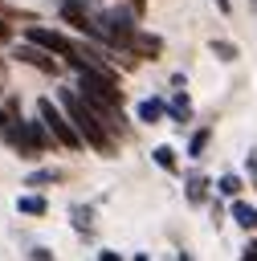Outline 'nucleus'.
<instances>
[{
    "mask_svg": "<svg viewBox=\"0 0 257 261\" xmlns=\"http://www.w3.org/2000/svg\"><path fill=\"white\" fill-rule=\"evenodd\" d=\"M57 102H61V106H65V114L73 118V126H78V135L86 139V147H94L98 155H114V139H110L114 130L98 118V110H94L78 90H61V94H57Z\"/></svg>",
    "mask_w": 257,
    "mask_h": 261,
    "instance_id": "f257e3e1",
    "label": "nucleus"
},
{
    "mask_svg": "<svg viewBox=\"0 0 257 261\" xmlns=\"http://www.w3.org/2000/svg\"><path fill=\"white\" fill-rule=\"evenodd\" d=\"M37 114L45 118L49 135H53V139H57L61 147H69V151L86 147V139L78 135V126H73V118L65 114V106H61V102H53V98H41V102H37Z\"/></svg>",
    "mask_w": 257,
    "mask_h": 261,
    "instance_id": "f03ea898",
    "label": "nucleus"
},
{
    "mask_svg": "<svg viewBox=\"0 0 257 261\" xmlns=\"http://www.w3.org/2000/svg\"><path fill=\"white\" fill-rule=\"evenodd\" d=\"M94 12H98V0H61V20L86 37H94Z\"/></svg>",
    "mask_w": 257,
    "mask_h": 261,
    "instance_id": "7ed1b4c3",
    "label": "nucleus"
},
{
    "mask_svg": "<svg viewBox=\"0 0 257 261\" xmlns=\"http://www.w3.org/2000/svg\"><path fill=\"white\" fill-rule=\"evenodd\" d=\"M24 41H37V45H45V49H49V53H57V57H65V53H73V49H78L65 33H57V29H37V24H33V29H24Z\"/></svg>",
    "mask_w": 257,
    "mask_h": 261,
    "instance_id": "20e7f679",
    "label": "nucleus"
},
{
    "mask_svg": "<svg viewBox=\"0 0 257 261\" xmlns=\"http://www.w3.org/2000/svg\"><path fill=\"white\" fill-rule=\"evenodd\" d=\"M16 57H20L24 65H33V69H41V73H61V65L53 61V53H49L45 45H37V41H24V45L16 49Z\"/></svg>",
    "mask_w": 257,
    "mask_h": 261,
    "instance_id": "39448f33",
    "label": "nucleus"
},
{
    "mask_svg": "<svg viewBox=\"0 0 257 261\" xmlns=\"http://www.w3.org/2000/svg\"><path fill=\"white\" fill-rule=\"evenodd\" d=\"M126 53H135V57H151V61H155V57L163 53V41H159L155 33L135 29V37H131V49H126Z\"/></svg>",
    "mask_w": 257,
    "mask_h": 261,
    "instance_id": "423d86ee",
    "label": "nucleus"
},
{
    "mask_svg": "<svg viewBox=\"0 0 257 261\" xmlns=\"http://www.w3.org/2000/svg\"><path fill=\"white\" fill-rule=\"evenodd\" d=\"M24 139H29V147L41 155L45 147H49V126H45V118L37 114V122H24Z\"/></svg>",
    "mask_w": 257,
    "mask_h": 261,
    "instance_id": "0eeeda50",
    "label": "nucleus"
},
{
    "mask_svg": "<svg viewBox=\"0 0 257 261\" xmlns=\"http://www.w3.org/2000/svg\"><path fill=\"white\" fill-rule=\"evenodd\" d=\"M167 114H171L179 126L192 118V102H188V94H184V90H175V94H171V102H167Z\"/></svg>",
    "mask_w": 257,
    "mask_h": 261,
    "instance_id": "6e6552de",
    "label": "nucleus"
},
{
    "mask_svg": "<svg viewBox=\"0 0 257 261\" xmlns=\"http://www.w3.org/2000/svg\"><path fill=\"white\" fill-rule=\"evenodd\" d=\"M184 188H188V204H204V200H208V179H204L200 171H192V175L184 179Z\"/></svg>",
    "mask_w": 257,
    "mask_h": 261,
    "instance_id": "1a4fd4ad",
    "label": "nucleus"
},
{
    "mask_svg": "<svg viewBox=\"0 0 257 261\" xmlns=\"http://www.w3.org/2000/svg\"><path fill=\"white\" fill-rule=\"evenodd\" d=\"M233 220H237L241 228H249V232H253V228H257V208H253V204H245V200H233Z\"/></svg>",
    "mask_w": 257,
    "mask_h": 261,
    "instance_id": "9d476101",
    "label": "nucleus"
},
{
    "mask_svg": "<svg viewBox=\"0 0 257 261\" xmlns=\"http://www.w3.org/2000/svg\"><path fill=\"white\" fill-rule=\"evenodd\" d=\"M16 212H24V216H45L49 204H45V196H16Z\"/></svg>",
    "mask_w": 257,
    "mask_h": 261,
    "instance_id": "9b49d317",
    "label": "nucleus"
},
{
    "mask_svg": "<svg viewBox=\"0 0 257 261\" xmlns=\"http://www.w3.org/2000/svg\"><path fill=\"white\" fill-rule=\"evenodd\" d=\"M159 118H163V102H159V98L139 102V122H159Z\"/></svg>",
    "mask_w": 257,
    "mask_h": 261,
    "instance_id": "f8f14e48",
    "label": "nucleus"
},
{
    "mask_svg": "<svg viewBox=\"0 0 257 261\" xmlns=\"http://www.w3.org/2000/svg\"><path fill=\"white\" fill-rule=\"evenodd\" d=\"M216 192H220V196H228V200H237V192H241V175L224 171V175L216 179Z\"/></svg>",
    "mask_w": 257,
    "mask_h": 261,
    "instance_id": "ddd939ff",
    "label": "nucleus"
},
{
    "mask_svg": "<svg viewBox=\"0 0 257 261\" xmlns=\"http://www.w3.org/2000/svg\"><path fill=\"white\" fill-rule=\"evenodd\" d=\"M208 139H212V130H208V126H200V130L192 135V143H188V155H192V159H200V155H204V147H208Z\"/></svg>",
    "mask_w": 257,
    "mask_h": 261,
    "instance_id": "4468645a",
    "label": "nucleus"
},
{
    "mask_svg": "<svg viewBox=\"0 0 257 261\" xmlns=\"http://www.w3.org/2000/svg\"><path fill=\"white\" fill-rule=\"evenodd\" d=\"M69 216H73V228H82V232H90V220H94V208H82V204H73V208H69Z\"/></svg>",
    "mask_w": 257,
    "mask_h": 261,
    "instance_id": "2eb2a0df",
    "label": "nucleus"
},
{
    "mask_svg": "<svg viewBox=\"0 0 257 261\" xmlns=\"http://www.w3.org/2000/svg\"><path fill=\"white\" fill-rule=\"evenodd\" d=\"M208 49H212V53H216V57H220V61H237V57H241V53H237V45H233V41H212V45H208Z\"/></svg>",
    "mask_w": 257,
    "mask_h": 261,
    "instance_id": "dca6fc26",
    "label": "nucleus"
},
{
    "mask_svg": "<svg viewBox=\"0 0 257 261\" xmlns=\"http://www.w3.org/2000/svg\"><path fill=\"white\" fill-rule=\"evenodd\" d=\"M151 155H155V163H159L163 171H175V151H171V147H155Z\"/></svg>",
    "mask_w": 257,
    "mask_h": 261,
    "instance_id": "f3484780",
    "label": "nucleus"
},
{
    "mask_svg": "<svg viewBox=\"0 0 257 261\" xmlns=\"http://www.w3.org/2000/svg\"><path fill=\"white\" fill-rule=\"evenodd\" d=\"M57 179H61L57 171H33V175L24 179V188H41V184H57Z\"/></svg>",
    "mask_w": 257,
    "mask_h": 261,
    "instance_id": "a211bd4d",
    "label": "nucleus"
},
{
    "mask_svg": "<svg viewBox=\"0 0 257 261\" xmlns=\"http://www.w3.org/2000/svg\"><path fill=\"white\" fill-rule=\"evenodd\" d=\"M241 261H257V241H249V245L241 249Z\"/></svg>",
    "mask_w": 257,
    "mask_h": 261,
    "instance_id": "6ab92c4d",
    "label": "nucleus"
},
{
    "mask_svg": "<svg viewBox=\"0 0 257 261\" xmlns=\"http://www.w3.org/2000/svg\"><path fill=\"white\" fill-rule=\"evenodd\" d=\"M245 167H249V179H253V188H257V155H249V159H245Z\"/></svg>",
    "mask_w": 257,
    "mask_h": 261,
    "instance_id": "aec40b11",
    "label": "nucleus"
},
{
    "mask_svg": "<svg viewBox=\"0 0 257 261\" xmlns=\"http://www.w3.org/2000/svg\"><path fill=\"white\" fill-rule=\"evenodd\" d=\"M29 261H53V253H49V249H33V253H29Z\"/></svg>",
    "mask_w": 257,
    "mask_h": 261,
    "instance_id": "412c9836",
    "label": "nucleus"
},
{
    "mask_svg": "<svg viewBox=\"0 0 257 261\" xmlns=\"http://www.w3.org/2000/svg\"><path fill=\"white\" fill-rule=\"evenodd\" d=\"M12 41V29H8V20H0V45H8Z\"/></svg>",
    "mask_w": 257,
    "mask_h": 261,
    "instance_id": "4be33fe9",
    "label": "nucleus"
},
{
    "mask_svg": "<svg viewBox=\"0 0 257 261\" xmlns=\"http://www.w3.org/2000/svg\"><path fill=\"white\" fill-rule=\"evenodd\" d=\"M216 8L220 12H233V0H216Z\"/></svg>",
    "mask_w": 257,
    "mask_h": 261,
    "instance_id": "5701e85b",
    "label": "nucleus"
},
{
    "mask_svg": "<svg viewBox=\"0 0 257 261\" xmlns=\"http://www.w3.org/2000/svg\"><path fill=\"white\" fill-rule=\"evenodd\" d=\"M98 261H122V257H118V253H102Z\"/></svg>",
    "mask_w": 257,
    "mask_h": 261,
    "instance_id": "b1692460",
    "label": "nucleus"
},
{
    "mask_svg": "<svg viewBox=\"0 0 257 261\" xmlns=\"http://www.w3.org/2000/svg\"><path fill=\"white\" fill-rule=\"evenodd\" d=\"M131 8H135V12H143V8H147V0H131Z\"/></svg>",
    "mask_w": 257,
    "mask_h": 261,
    "instance_id": "393cba45",
    "label": "nucleus"
},
{
    "mask_svg": "<svg viewBox=\"0 0 257 261\" xmlns=\"http://www.w3.org/2000/svg\"><path fill=\"white\" fill-rule=\"evenodd\" d=\"M179 261H192V257H188V253H179Z\"/></svg>",
    "mask_w": 257,
    "mask_h": 261,
    "instance_id": "a878e982",
    "label": "nucleus"
}]
</instances>
